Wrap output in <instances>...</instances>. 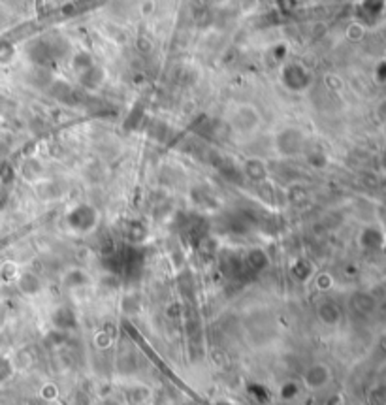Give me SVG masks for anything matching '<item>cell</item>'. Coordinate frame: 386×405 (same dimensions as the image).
I'll use <instances>...</instances> for the list:
<instances>
[{"label": "cell", "instance_id": "cell-1", "mask_svg": "<svg viewBox=\"0 0 386 405\" xmlns=\"http://www.w3.org/2000/svg\"><path fill=\"white\" fill-rule=\"evenodd\" d=\"M96 211L87 208L85 204L80 206V208H73L68 215H66V225H68V230L78 234V236H85L89 232L95 230L96 226Z\"/></svg>", "mask_w": 386, "mask_h": 405}, {"label": "cell", "instance_id": "cell-2", "mask_svg": "<svg viewBox=\"0 0 386 405\" xmlns=\"http://www.w3.org/2000/svg\"><path fill=\"white\" fill-rule=\"evenodd\" d=\"M260 123V117L256 113V109L253 106H241L238 108V111L232 117V126L236 132L241 134H249V132H255V128Z\"/></svg>", "mask_w": 386, "mask_h": 405}, {"label": "cell", "instance_id": "cell-3", "mask_svg": "<svg viewBox=\"0 0 386 405\" xmlns=\"http://www.w3.org/2000/svg\"><path fill=\"white\" fill-rule=\"evenodd\" d=\"M60 283H62V287L68 292H78V290L91 287L93 285V277H91V274H89L87 269L73 266V268H68L62 274V281Z\"/></svg>", "mask_w": 386, "mask_h": 405}, {"label": "cell", "instance_id": "cell-4", "mask_svg": "<svg viewBox=\"0 0 386 405\" xmlns=\"http://www.w3.org/2000/svg\"><path fill=\"white\" fill-rule=\"evenodd\" d=\"M330 368L326 364H322V362H315L313 366H309L305 371V375H303V381H305L307 388H322L324 384L330 381Z\"/></svg>", "mask_w": 386, "mask_h": 405}, {"label": "cell", "instance_id": "cell-5", "mask_svg": "<svg viewBox=\"0 0 386 405\" xmlns=\"http://www.w3.org/2000/svg\"><path fill=\"white\" fill-rule=\"evenodd\" d=\"M17 287L21 290L25 296L29 298H36L42 290H44V281H42V277L36 274V272H23L19 275V279H17Z\"/></svg>", "mask_w": 386, "mask_h": 405}]
</instances>
